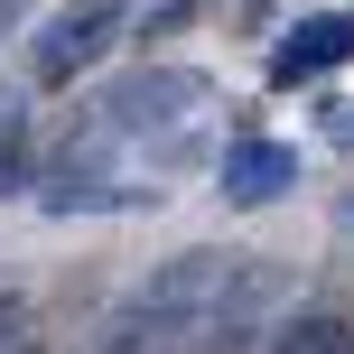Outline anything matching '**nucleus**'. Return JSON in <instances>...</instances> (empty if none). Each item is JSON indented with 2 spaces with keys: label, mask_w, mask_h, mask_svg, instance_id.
<instances>
[{
  "label": "nucleus",
  "mask_w": 354,
  "mask_h": 354,
  "mask_svg": "<svg viewBox=\"0 0 354 354\" xmlns=\"http://www.w3.org/2000/svg\"><path fill=\"white\" fill-rule=\"evenodd\" d=\"M10 19H19V0H0V37H10Z\"/></svg>",
  "instance_id": "12"
},
{
  "label": "nucleus",
  "mask_w": 354,
  "mask_h": 354,
  "mask_svg": "<svg viewBox=\"0 0 354 354\" xmlns=\"http://www.w3.org/2000/svg\"><path fill=\"white\" fill-rule=\"evenodd\" d=\"M336 224H354V196H345V205H336Z\"/></svg>",
  "instance_id": "13"
},
{
  "label": "nucleus",
  "mask_w": 354,
  "mask_h": 354,
  "mask_svg": "<svg viewBox=\"0 0 354 354\" xmlns=\"http://www.w3.org/2000/svg\"><path fill=\"white\" fill-rule=\"evenodd\" d=\"M28 131V84H0V140H19Z\"/></svg>",
  "instance_id": "11"
},
{
  "label": "nucleus",
  "mask_w": 354,
  "mask_h": 354,
  "mask_svg": "<svg viewBox=\"0 0 354 354\" xmlns=\"http://www.w3.org/2000/svg\"><path fill=\"white\" fill-rule=\"evenodd\" d=\"M205 93H214V84H205L196 66H140V75H112L84 112H93V131H112V140L131 149V140H168Z\"/></svg>",
  "instance_id": "1"
},
{
  "label": "nucleus",
  "mask_w": 354,
  "mask_h": 354,
  "mask_svg": "<svg viewBox=\"0 0 354 354\" xmlns=\"http://www.w3.org/2000/svg\"><path fill=\"white\" fill-rule=\"evenodd\" d=\"M252 354H354V317H336V308H308V317H280Z\"/></svg>",
  "instance_id": "7"
},
{
  "label": "nucleus",
  "mask_w": 354,
  "mask_h": 354,
  "mask_svg": "<svg viewBox=\"0 0 354 354\" xmlns=\"http://www.w3.org/2000/svg\"><path fill=\"white\" fill-rule=\"evenodd\" d=\"M336 66H354V10H308L299 28L270 37V93H299V84H326Z\"/></svg>",
  "instance_id": "4"
},
{
  "label": "nucleus",
  "mask_w": 354,
  "mask_h": 354,
  "mask_svg": "<svg viewBox=\"0 0 354 354\" xmlns=\"http://www.w3.org/2000/svg\"><path fill=\"white\" fill-rule=\"evenodd\" d=\"M0 196H37V159H28V131L0 140Z\"/></svg>",
  "instance_id": "8"
},
{
  "label": "nucleus",
  "mask_w": 354,
  "mask_h": 354,
  "mask_svg": "<svg viewBox=\"0 0 354 354\" xmlns=\"http://www.w3.org/2000/svg\"><path fill=\"white\" fill-rule=\"evenodd\" d=\"M122 19H131V0H66V10L37 28V47H28V84H75V75H93L103 66V47L122 37Z\"/></svg>",
  "instance_id": "2"
},
{
  "label": "nucleus",
  "mask_w": 354,
  "mask_h": 354,
  "mask_svg": "<svg viewBox=\"0 0 354 354\" xmlns=\"http://www.w3.org/2000/svg\"><path fill=\"white\" fill-rule=\"evenodd\" d=\"M37 205L47 214H140V205H159V177H103L84 159V168H47Z\"/></svg>",
  "instance_id": "6"
},
{
  "label": "nucleus",
  "mask_w": 354,
  "mask_h": 354,
  "mask_svg": "<svg viewBox=\"0 0 354 354\" xmlns=\"http://www.w3.org/2000/svg\"><path fill=\"white\" fill-rule=\"evenodd\" d=\"M233 280H243V252H177L131 289V308H224Z\"/></svg>",
  "instance_id": "5"
},
{
  "label": "nucleus",
  "mask_w": 354,
  "mask_h": 354,
  "mask_svg": "<svg viewBox=\"0 0 354 354\" xmlns=\"http://www.w3.org/2000/svg\"><path fill=\"white\" fill-rule=\"evenodd\" d=\"M317 140H326V149H354V103H326V112H317Z\"/></svg>",
  "instance_id": "10"
},
{
  "label": "nucleus",
  "mask_w": 354,
  "mask_h": 354,
  "mask_svg": "<svg viewBox=\"0 0 354 354\" xmlns=\"http://www.w3.org/2000/svg\"><path fill=\"white\" fill-rule=\"evenodd\" d=\"M289 187H299V140H261V131L224 140V159H214V196H224V214H261V205H280Z\"/></svg>",
  "instance_id": "3"
},
{
  "label": "nucleus",
  "mask_w": 354,
  "mask_h": 354,
  "mask_svg": "<svg viewBox=\"0 0 354 354\" xmlns=\"http://www.w3.org/2000/svg\"><path fill=\"white\" fill-rule=\"evenodd\" d=\"M28 336H37V308L19 299V289H0V354H19Z\"/></svg>",
  "instance_id": "9"
},
{
  "label": "nucleus",
  "mask_w": 354,
  "mask_h": 354,
  "mask_svg": "<svg viewBox=\"0 0 354 354\" xmlns=\"http://www.w3.org/2000/svg\"><path fill=\"white\" fill-rule=\"evenodd\" d=\"M177 354H196V336H187V345H177Z\"/></svg>",
  "instance_id": "14"
}]
</instances>
